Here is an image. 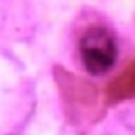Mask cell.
<instances>
[{"label":"cell","instance_id":"6da1fadb","mask_svg":"<svg viewBox=\"0 0 135 135\" xmlns=\"http://www.w3.org/2000/svg\"><path fill=\"white\" fill-rule=\"evenodd\" d=\"M78 52L85 70L91 72L93 76H102L113 69L118 48L113 33L107 28L91 26L80 37Z\"/></svg>","mask_w":135,"mask_h":135}]
</instances>
